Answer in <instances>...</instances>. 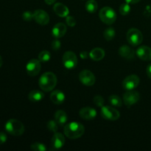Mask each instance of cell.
I'll use <instances>...</instances> for the list:
<instances>
[{
    "label": "cell",
    "mask_w": 151,
    "mask_h": 151,
    "mask_svg": "<svg viewBox=\"0 0 151 151\" xmlns=\"http://www.w3.org/2000/svg\"><path fill=\"white\" fill-rule=\"evenodd\" d=\"M64 134L71 139H76L82 137L85 131L84 126L78 122H72L64 126Z\"/></svg>",
    "instance_id": "6da1fadb"
},
{
    "label": "cell",
    "mask_w": 151,
    "mask_h": 151,
    "mask_svg": "<svg viewBox=\"0 0 151 151\" xmlns=\"http://www.w3.org/2000/svg\"><path fill=\"white\" fill-rule=\"evenodd\" d=\"M57 84V77L52 72L44 73L39 78L38 85L44 91H50L55 87Z\"/></svg>",
    "instance_id": "7a4b0ae2"
},
{
    "label": "cell",
    "mask_w": 151,
    "mask_h": 151,
    "mask_svg": "<svg viewBox=\"0 0 151 151\" xmlns=\"http://www.w3.org/2000/svg\"><path fill=\"white\" fill-rule=\"evenodd\" d=\"M5 130L13 136H22L24 132V126L22 122L16 119H9L5 124Z\"/></svg>",
    "instance_id": "3957f363"
},
{
    "label": "cell",
    "mask_w": 151,
    "mask_h": 151,
    "mask_svg": "<svg viewBox=\"0 0 151 151\" xmlns=\"http://www.w3.org/2000/svg\"><path fill=\"white\" fill-rule=\"evenodd\" d=\"M99 17L103 23L108 25H111L116 22V15L114 10L111 7H105L100 10Z\"/></svg>",
    "instance_id": "277c9868"
},
{
    "label": "cell",
    "mask_w": 151,
    "mask_h": 151,
    "mask_svg": "<svg viewBox=\"0 0 151 151\" xmlns=\"http://www.w3.org/2000/svg\"><path fill=\"white\" fill-rule=\"evenodd\" d=\"M127 40L132 46H138L142 42L143 35L141 31L136 28H131L127 33Z\"/></svg>",
    "instance_id": "5b68a950"
},
{
    "label": "cell",
    "mask_w": 151,
    "mask_h": 151,
    "mask_svg": "<svg viewBox=\"0 0 151 151\" xmlns=\"http://www.w3.org/2000/svg\"><path fill=\"white\" fill-rule=\"evenodd\" d=\"M63 63L66 69H74L78 63V58L76 55L72 51L66 52L63 56Z\"/></svg>",
    "instance_id": "8992f818"
},
{
    "label": "cell",
    "mask_w": 151,
    "mask_h": 151,
    "mask_svg": "<svg viewBox=\"0 0 151 151\" xmlns=\"http://www.w3.org/2000/svg\"><path fill=\"white\" fill-rule=\"evenodd\" d=\"M101 116L108 120L115 121L119 119L120 114L117 110L111 106H103L101 109Z\"/></svg>",
    "instance_id": "52a82bcc"
},
{
    "label": "cell",
    "mask_w": 151,
    "mask_h": 151,
    "mask_svg": "<svg viewBox=\"0 0 151 151\" xmlns=\"http://www.w3.org/2000/svg\"><path fill=\"white\" fill-rule=\"evenodd\" d=\"M139 99L140 95L138 91H133V90H128L123 95V102L125 106L128 107L136 104L139 100Z\"/></svg>",
    "instance_id": "ba28073f"
},
{
    "label": "cell",
    "mask_w": 151,
    "mask_h": 151,
    "mask_svg": "<svg viewBox=\"0 0 151 151\" xmlns=\"http://www.w3.org/2000/svg\"><path fill=\"white\" fill-rule=\"evenodd\" d=\"M139 78L136 75H131L125 78L122 81V87L125 90H134L139 86Z\"/></svg>",
    "instance_id": "9c48e42d"
},
{
    "label": "cell",
    "mask_w": 151,
    "mask_h": 151,
    "mask_svg": "<svg viewBox=\"0 0 151 151\" xmlns=\"http://www.w3.org/2000/svg\"><path fill=\"white\" fill-rule=\"evenodd\" d=\"M79 80L83 85L91 86L95 83V76L91 71L85 69L80 72Z\"/></svg>",
    "instance_id": "30bf717a"
},
{
    "label": "cell",
    "mask_w": 151,
    "mask_h": 151,
    "mask_svg": "<svg viewBox=\"0 0 151 151\" xmlns=\"http://www.w3.org/2000/svg\"><path fill=\"white\" fill-rule=\"evenodd\" d=\"M41 69V61L37 59H32L27 63L26 66L27 72L29 76H36Z\"/></svg>",
    "instance_id": "8fae6325"
},
{
    "label": "cell",
    "mask_w": 151,
    "mask_h": 151,
    "mask_svg": "<svg viewBox=\"0 0 151 151\" xmlns=\"http://www.w3.org/2000/svg\"><path fill=\"white\" fill-rule=\"evenodd\" d=\"M33 19L35 22L41 25H46L50 22V16L48 13L44 10H36L33 13Z\"/></svg>",
    "instance_id": "7c38bea8"
},
{
    "label": "cell",
    "mask_w": 151,
    "mask_h": 151,
    "mask_svg": "<svg viewBox=\"0 0 151 151\" xmlns=\"http://www.w3.org/2000/svg\"><path fill=\"white\" fill-rule=\"evenodd\" d=\"M65 144L64 136L60 133H55L51 140V150H58Z\"/></svg>",
    "instance_id": "4fadbf2b"
},
{
    "label": "cell",
    "mask_w": 151,
    "mask_h": 151,
    "mask_svg": "<svg viewBox=\"0 0 151 151\" xmlns=\"http://www.w3.org/2000/svg\"><path fill=\"white\" fill-rule=\"evenodd\" d=\"M137 55L142 60L149 61L151 60V48L147 46H141L137 49Z\"/></svg>",
    "instance_id": "5bb4252c"
},
{
    "label": "cell",
    "mask_w": 151,
    "mask_h": 151,
    "mask_svg": "<svg viewBox=\"0 0 151 151\" xmlns=\"http://www.w3.org/2000/svg\"><path fill=\"white\" fill-rule=\"evenodd\" d=\"M79 114L82 119H86V120H91V119H94L96 117L97 111L93 108L85 107L81 109Z\"/></svg>",
    "instance_id": "9a60e30c"
},
{
    "label": "cell",
    "mask_w": 151,
    "mask_h": 151,
    "mask_svg": "<svg viewBox=\"0 0 151 151\" xmlns=\"http://www.w3.org/2000/svg\"><path fill=\"white\" fill-rule=\"evenodd\" d=\"M67 28L63 23H58L54 26L52 29V33L53 36L56 38H59L63 37L66 34Z\"/></svg>",
    "instance_id": "2e32d148"
},
{
    "label": "cell",
    "mask_w": 151,
    "mask_h": 151,
    "mask_svg": "<svg viewBox=\"0 0 151 151\" xmlns=\"http://www.w3.org/2000/svg\"><path fill=\"white\" fill-rule=\"evenodd\" d=\"M119 54L120 55L121 57L124 58L128 60H131L134 59L135 57V52L134 50L128 47V45H123L119 48Z\"/></svg>",
    "instance_id": "e0dca14e"
},
{
    "label": "cell",
    "mask_w": 151,
    "mask_h": 151,
    "mask_svg": "<svg viewBox=\"0 0 151 151\" xmlns=\"http://www.w3.org/2000/svg\"><path fill=\"white\" fill-rule=\"evenodd\" d=\"M50 100L54 104L60 105L64 102L65 94L60 90L52 91L50 94Z\"/></svg>",
    "instance_id": "ac0fdd59"
},
{
    "label": "cell",
    "mask_w": 151,
    "mask_h": 151,
    "mask_svg": "<svg viewBox=\"0 0 151 151\" xmlns=\"http://www.w3.org/2000/svg\"><path fill=\"white\" fill-rule=\"evenodd\" d=\"M53 9H54L55 13L58 16H60V17H66V16L69 15V9H68V7H66V5H64V4H62V3L58 2L55 4Z\"/></svg>",
    "instance_id": "d6986e66"
},
{
    "label": "cell",
    "mask_w": 151,
    "mask_h": 151,
    "mask_svg": "<svg viewBox=\"0 0 151 151\" xmlns=\"http://www.w3.org/2000/svg\"><path fill=\"white\" fill-rule=\"evenodd\" d=\"M67 114L63 110H58L55 114V120L57 122L59 126L63 127L67 122Z\"/></svg>",
    "instance_id": "ffe728a7"
},
{
    "label": "cell",
    "mask_w": 151,
    "mask_h": 151,
    "mask_svg": "<svg viewBox=\"0 0 151 151\" xmlns=\"http://www.w3.org/2000/svg\"><path fill=\"white\" fill-rule=\"evenodd\" d=\"M89 57L95 61H99L105 57V51L101 48H94L90 52Z\"/></svg>",
    "instance_id": "44dd1931"
},
{
    "label": "cell",
    "mask_w": 151,
    "mask_h": 151,
    "mask_svg": "<svg viewBox=\"0 0 151 151\" xmlns=\"http://www.w3.org/2000/svg\"><path fill=\"white\" fill-rule=\"evenodd\" d=\"M44 97V94L41 92V91H38V90H33L29 92V95H28V98L30 101L32 102H38L40 100H43Z\"/></svg>",
    "instance_id": "7402d4cb"
},
{
    "label": "cell",
    "mask_w": 151,
    "mask_h": 151,
    "mask_svg": "<svg viewBox=\"0 0 151 151\" xmlns=\"http://www.w3.org/2000/svg\"><path fill=\"white\" fill-rule=\"evenodd\" d=\"M98 8V4L95 0H88L86 3V9L89 13H95Z\"/></svg>",
    "instance_id": "603a6c76"
},
{
    "label": "cell",
    "mask_w": 151,
    "mask_h": 151,
    "mask_svg": "<svg viewBox=\"0 0 151 151\" xmlns=\"http://www.w3.org/2000/svg\"><path fill=\"white\" fill-rule=\"evenodd\" d=\"M109 103L114 106L116 107H121L122 106V100L119 96L117 95H111L109 98Z\"/></svg>",
    "instance_id": "cb8c5ba5"
},
{
    "label": "cell",
    "mask_w": 151,
    "mask_h": 151,
    "mask_svg": "<svg viewBox=\"0 0 151 151\" xmlns=\"http://www.w3.org/2000/svg\"><path fill=\"white\" fill-rule=\"evenodd\" d=\"M50 57H51V55H50V52L47 51V50H43L38 55V60L42 63H45L50 60Z\"/></svg>",
    "instance_id": "d4e9b609"
},
{
    "label": "cell",
    "mask_w": 151,
    "mask_h": 151,
    "mask_svg": "<svg viewBox=\"0 0 151 151\" xmlns=\"http://www.w3.org/2000/svg\"><path fill=\"white\" fill-rule=\"evenodd\" d=\"M115 36V30L113 27H109L104 31V38L107 41H111Z\"/></svg>",
    "instance_id": "484cf974"
},
{
    "label": "cell",
    "mask_w": 151,
    "mask_h": 151,
    "mask_svg": "<svg viewBox=\"0 0 151 151\" xmlns=\"http://www.w3.org/2000/svg\"><path fill=\"white\" fill-rule=\"evenodd\" d=\"M131 11V7L128 4V3H123L119 7V13L122 16H126Z\"/></svg>",
    "instance_id": "4316f807"
},
{
    "label": "cell",
    "mask_w": 151,
    "mask_h": 151,
    "mask_svg": "<svg viewBox=\"0 0 151 151\" xmlns=\"http://www.w3.org/2000/svg\"><path fill=\"white\" fill-rule=\"evenodd\" d=\"M47 127L50 131L56 133L58 129V124L55 120H50L47 124Z\"/></svg>",
    "instance_id": "83f0119b"
},
{
    "label": "cell",
    "mask_w": 151,
    "mask_h": 151,
    "mask_svg": "<svg viewBox=\"0 0 151 151\" xmlns=\"http://www.w3.org/2000/svg\"><path fill=\"white\" fill-rule=\"evenodd\" d=\"M31 149L34 151H44L47 150V147L42 143L35 142L31 145Z\"/></svg>",
    "instance_id": "f1b7e54d"
},
{
    "label": "cell",
    "mask_w": 151,
    "mask_h": 151,
    "mask_svg": "<svg viewBox=\"0 0 151 151\" xmlns=\"http://www.w3.org/2000/svg\"><path fill=\"white\" fill-rule=\"evenodd\" d=\"M94 103L98 107H103V104H104V99H103V97L102 96H95L94 97Z\"/></svg>",
    "instance_id": "f546056e"
},
{
    "label": "cell",
    "mask_w": 151,
    "mask_h": 151,
    "mask_svg": "<svg viewBox=\"0 0 151 151\" xmlns=\"http://www.w3.org/2000/svg\"><path fill=\"white\" fill-rule=\"evenodd\" d=\"M22 18L26 22H30L33 19V13L29 11H26L22 14Z\"/></svg>",
    "instance_id": "4dcf8cb0"
},
{
    "label": "cell",
    "mask_w": 151,
    "mask_h": 151,
    "mask_svg": "<svg viewBox=\"0 0 151 151\" xmlns=\"http://www.w3.org/2000/svg\"><path fill=\"white\" fill-rule=\"evenodd\" d=\"M66 23H67V24L69 25V26L72 27H75V24H76V20L74 19V17H72V16H66Z\"/></svg>",
    "instance_id": "1f68e13d"
},
{
    "label": "cell",
    "mask_w": 151,
    "mask_h": 151,
    "mask_svg": "<svg viewBox=\"0 0 151 151\" xmlns=\"http://www.w3.org/2000/svg\"><path fill=\"white\" fill-rule=\"evenodd\" d=\"M60 45H61L60 41L58 39H55L52 43V49L55 51H57L60 48Z\"/></svg>",
    "instance_id": "d6a6232c"
},
{
    "label": "cell",
    "mask_w": 151,
    "mask_h": 151,
    "mask_svg": "<svg viewBox=\"0 0 151 151\" xmlns=\"http://www.w3.org/2000/svg\"><path fill=\"white\" fill-rule=\"evenodd\" d=\"M7 141V135L5 133L0 132V145L4 144Z\"/></svg>",
    "instance_id": "836d02e7"
},
{
    "label": "cell",
    "mask_w": 151,
    "mask_h": 151,
    "mask_svg": "<svg viewBox=\"0 0 151 151\" xmlns=\"http://www.w3.org/2000/svg\"><path fill=\"white\" fill-rule=\"evenodd\" d=\"M80 55H81V58L83 59H86L88 58V53L86 51H82L81 53H80Z\"/></svg>",
    "instance_id": "e575fe53"
},
{
    "label": "cell",
    "mask_w": 151,
    "mask_h": 151,
    "mask_svg": "<svg viewBox=\"0 0 151 151\" xmlns=\"http://www.w3.org/2000/svg\"><path fill=\"white\" fill-rule=\"evenodd\" d=\"M146 72H147V75L148 76V78L151 79V64L147 66V69H146Z\"/></svg>",
    "instance_id": "d590c367"
},
{
    "label": "cell",
    "mask_w": 151,
    "mask_h": 151,
    "mask_svg": "<svg viewBox=\"0 0 151 151\" xmlns=\"http://www.w3.org/2000/svg\"><path fill=\"white\" fill-rule=\"evenodd\" d=\"M125 1L128 4H137V3H138L141 0H125Z\"/></svg>",
    "instance_id": "8d00e7d4"
},
{
    "label": "cell",
    "mask_w": 151,
    "mask_h": 151,
    "mask_svg": "<svg viewBox=\"0 0 151 151\" xmlns=\"http://www.w3.org/2000/svg\"><path fill=\"white\" fill-rule=\"evenodd\" d=\"M44 1L46 2V4H49V5H51V4H54L56 1V0H44Z\"/></svg>",
    "instance_id": "74e56055"
},
{
    "label": "cell",
    "mask_w": 151,
    "mask_h": 151,
    "mask_svg": "<svg viewBox=\"0 0 151 151\" xmlns=\"http://www.w3.org/2000/svg\"><path fill=\"white\" fill-rule=\"evenodd\" d=\"M2 63H3V60H2V58H1V55H0V68H1V66H2Z\"/></svg>",
    "instance_id": "f35d334b"
}]
</instances>
